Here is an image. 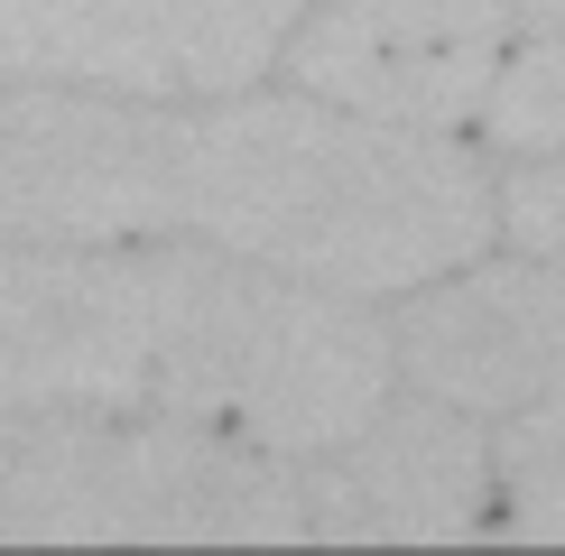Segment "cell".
Returning a JSON list of instances; mask_svg holds the SVG:
<instances>
[{
	"mask_svg": "<svg viewBox=\"0 0 565 556\" xmlns=\"http://www.w3.org/2000/svg\"><path fill=\"white\" fill-rule=\"evenodd\" d=\"M520 10L537 19V29H565V0H520Z\"/></svg>",
	"mask_w": 565,
	"mask_h": 556,
	"instance_id": "13",
	"label": "cell"
},
{
	"mask_svg": "<svg viewBox=\"0 0 565 556\" xmlns=\"http://www.w3.org/2000/svg\"><path fill=\"white\" fill-rule=\"evenodd\" d=\"M491 482H501L520 538H565V381L510 408L501 446H491Z\"/></svg>",
	"mask_w": 565,
	"mask_h": 556,
	"instance_id": "11",
	"label": "cell"
},
{
	"mask_svg": "<svg viewBox=\"0 0 565 556\" xmlns=\"http://www.w3.org/2000/svg\"><path fill=\"white\" fill-rule=\"evenodd\" d=\"M491 177L455 130H408L316 93H214L185 130V242L334 297H408L482 260Z\"/></svg>",
	"mask_w": 565,
	"mask_h": 556,
	"instance_id": "1",
	"label": "cell"
},
{
	"mask_svg": "<svg viewBox=\"0 0 565 556\" xmlns=\"http://www.w3.org/2000/svg\"><path fill=\"white\" fill-rule=\"evenodd\" d=\"M473 121H482L491 149H510V158L565 149V29H537L529 46H501Z\"/></svg>",
	"mask_w": 565,
	"mask_h": 556,
	"instance_id": "10",
	"label": "cell"
},
{
	"mask_svg": "<svg viewBox=\"0 0 565 556\" xmlns=\"http://www.w3.org/2000/svg\"><path fill=\"white\" fill-rule=\"evenodd\" d=\"M520 0H306L288 29V75L316 103L408 130H463L501 65Z\"/></svg>",
	"mask_w": 565,
	"mask_h": 556,
	"instance_id": "7",
	"label": "cell"
},
{
	"mask_svg": "<svg viewBox=\"0 0 565 556\" xmlns=\"http://www.w3.org/2000/svg\"><path fill=\"white\" fill-rule=\"evenodd\" d=\"M306 538H473L491 510V446L473 417L417 389L408 408H371L343 446L297 473Z\"/></svg>",
	"mask_w": 565,
	"mask_h": 556,
	"instance_id": "9",
	"label": "cell"
},
{
	"mask_svg": "<svg viewBox=\"0 0 565 556\" xmlns=\"http://www.w3.org/2000/svg\"><path fill=\"white\" fill-rule=\"evenodd\" d=\"M195 111L0 75V242H149L185 223Z\"/></svg>",
	"mask_w": 565,
	"mask_h": 556,
	"instance_id": "5",
	"label": "cell"
},
{
	"mask_svg": "<svg viewBox=\"0 0 565 556\" xmlns=\"http://www.w3.org/2000/svg\"><path fill=\"white\" fill-rule=\"evenodd\" d=\"M168 288L177 242H0V408H149Z\"/></svg>",
	"mask_w": 565,
	"mask_h": 556,
	"instance_id": "4",
	"label": "cell"
},
{
	"mask_svg": "<svg viewBox=\"0 0 565 556\" xmlns=\"http://www.w3.org/2000/svg\"><path fill=\"white\" fill-rule=\"evenodd\" d=\"M0 538H306L297 463L149 408H0Z\"/></svg>",
	"mask_w": 565,
	"mask_h": 556,
	"instance_id": "3",
	"label": "cell"
},
{
	"mask_svg": "<svg viewBox=\"0 0 565 556\" xmlns=\"http://www.w3.org/2000/svg\"><path fill=\"white\" fill-rule=\"evenodd\" d=\"M390 362L463 417H510L565 381V269L556 260H463L408 288Z\"/></svg>",
	"mask_w": 565,
	"mask_h": 556,
	"instance_id": "8",
	"label": "cell"
},
{
	"mask_svg": "<svg viewBox=\"0 0 565 556\" xmlns=\"http://www.w3.org/2000/svg\"><path fill=\"white\" fill-rule=\"evenodd\" d=\"M491 204H501L510 242H520L529 260H556V269H565V149H537Z\"/></svg>",
	"mask_w": 565,
	"mask_h": 556,
	"instance_id": "12",
	"label": "cell"
},
{
	"mask_svg": "<svg viewBox=\"0 0 565 556\" xmlns=\"http://www.w3.org/2000/svg\"><path fill=\"white\" fill-rule=\"evenodd\" d=\"M306 0H0V75L130 103H214L278 65Z\"/></svg>",
	"mask_w": 565,
	"mask_h": 556,
	"instance_id": "6",
	"label": "cell"
},
{
	"mask_svg": "<svg viewBox=\"0 0 565 556\" xmlns=\"http://www.w3.org/2000/svg\"><path fill=\"white\" fill-rule=\"evenodd\" d=\"M390 334L362 297L306 288L214 242H177L168 343H158V417L223 427L269 455H324L390 399Z\"/></svg>",
	"mask_w": 565,
	"mask_h": 556,
	"instance_id": "2",
	"label": "cell"
}]
</instances>
